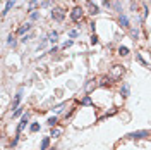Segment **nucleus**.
<instances>
[{
    "mask_svg": "<svg viewBox=\"0 0 151 150\" xmlns=\"http://www.w3.org/2000/svg\"><path fill=\"white\" fill-rule=\"evenodd\" d=\"M7 43H9V45H12V47H14V45H16V38L12 36V35H10L9 38H7Z\"/></svg>",
    "mask_w": 151,
    "mask_h": 150,
    "instance_id": "nucleus-19",
    "label": "nucleus"
},
{
    "mask_svg": "<svg viewBox=\"0 0 151 150\" xmlns=\"http://www.w3.org/2000/svg\"><path fill=\"white\" fill-rule=\"evenodd\" d=\"M119 55H129V48L127 47H120L119 48Z\"/></svg>",
    "mask_w": 151,
    "mask_h": 150,
    "instance_id": "nucleus-16",
    "label": "nucleus"
},
{
    "mask_svg": "<svg viewBox=\"0 0 151 150\" xmlns=\"http://www.w3.org/2000/svg\"><path fill=\"white\" fill-rule=\"evenodd\" d=\"M83 16H84V10L81 9V7H74L72 12H70V19H72L74 23H79V21L83 19Z\"/></svg>",
    "mask_w": 151,
    "mask_h": 150,
    "instance_id": "nucleus-2",
    "label": "nucleus"
},
{
    "mask_svg": "<svg viewBox=\"0 0 151 150\" xmlns=\"http://www.w3.org/2000/svg\"><path fill=\"white\" fill-rule=\"evenodd\" d=\"M122 76H124V66H119V64H115V66L110 69V73H108L110 81H117V79H120Z\"/></svg>",
    "mask_w": 151,
    "mask_h": 150,
    "instance_id": "nucleus-1",
    "label": "nucleus"
},
{
    "mask_svg": "<svg viewBox=\"0 0 151 150\" xmlns=\"http://www.w3.org/2000/svg\"><path fill=\"white\" fill-rule=\"evenodd\" d=\"M26 124H28V116H22V119H21V122H19V126H17V133H16L17 138H19V135L22 133V130L26 128Z\"/></svg>",
    "mask_w": 151,
    "mask_h": 150,
    "instance_id": "nucleus-3",
    "label": "nucleus"
},
{
    "mask_svg": "<svg viewBox=\"0 0 151 150\" xmlns=\"http://www.w3.org/2000/svg\"><path fill=\"white\" fill-rule=\"evenodd\" d=\"M89 10H91V12H89V14H93V16H96V14H98V5H94L93 2H89Z\"/></svg>",
    "mask_w": 151,
    "mask_h": 150,
    "instance_id": "nucleus-9",
    "label": "nucleus"
},
{
    "mask_svg": "<svg viewBox=\"0 0 151 150\" xmlns=\"http://www.w3.org/2000/svg\"><path fill=\"white\" fill-rule=\"evenodd\" d=\"M38 130H40V124H38V122L31 124V131H38Z\"/></svg>",
    "mask_w": 151,
    "mask_h": 150,
    "instance_id": "nucleus-21",
    "label": "nucleus"
},
{
    "mask_svg": "<svg viewBox=\"0 0 151 150\" xmlns=\"http://www.w3.org/2000/svg\"><path fill=\"white\" fill-rule=\"evenodd\" d=\"M72 43H74L72 40H67V42H65V43H64V45H62V47H64V48H69V47H70V45H72Z\"/></svg>",
    "mask_w": 151,
    "mask_h": 150,
    "instance_id": "nucleus-22",
    "label": "nucleus"
},
{
    "mask_svg": "<svg viewBox=\"0 0 151 150\" xmlns=\"http://www.w3.org/2000/svg\"><path fill=\"white\" fill-rule=\"evenodd\" d=\"M91 43H93V45H96V43H98V36H96V35H93V36H91Z\"/></svg>",
    "mask_w": 151,
    "mask_h": 150,
    "instance_id": "nucleus-23",
    "label": "nucleus"
},
{
    "mask_svg": "<svg viewBox=\"0 0 151 150\" xmlns=\"http://www.w3.org/2000/svg\"><path fill=\"white\" fill-rule=\"evenodd\" d=\"M29 29H31V23H24L21 28H17V35H24V33H28Z\"/></svg>",
    "mask_w": 151,
    "mask_h": 150,
    "instance_id": "nucleus-6",
    "label": "nucleus"
},
{
    "mask_svg": "<svg viewBox=\"0 0 151 150\" xmlns=\"http://www.w3.org/2000/svg\"><path fill=\"white\" fill-rule=\"evenodd\" d=\"M64 107H65V103H60V105H57V107H53V112H55V114H60L62 111H64Z\"/></svg>",
    "mask_w": 151,
    "mask_h": 150,
    "instance_id": "nucleus-15",
    "label": "nucleus"
},
{
    "mask_svg": "<svg viewBox=\"0 0 151 150\" xmlns=\"http://www.w3.org/2000/svg\"><path fill=\"white\" fill-rule=\"evenodd\" d=\"M57 121H58V119H57V117H55V116H53V117H48V126H52V128H55V126H57Z\"/></svg>",
    "mask_w": 151,
    "mask_h": 150,
    "instance_id": "nucleus-14",
    "label": "nucleus"
},
{
    "mask_svg": "<svg viewBox=\"0 0 151 150\" xmlns=\"http://www.w3.org/2000/svg\"><path fill=\"white\" fill-rule=\"evenodd\" d=\"M57 36H58V35H57L55 31H53V33H50V36H48V40H50L52 43H55V42H57Z\"/></svg>",
    "mask_w": 151,
    "mask_h": 150,
    "instance_id": "nucleus-17",
    "label": "nucleus"
},
{
    "mask_svg": "<svg viewBox=\"0 0 151 150\" xmlns=\"http://www.w3.org/2000/svg\"><path fill=\"white\" fill-rule=\"evenodd\" d=\"M21 112H22V107H17V109L12 112V117H17V116H21Z\"/></svg>",
    "mask_w": 151,
    "mask_h": 150,
    "instance_id": "nucleus-18",
    "label": "nucleus"
},
{
    "mask_svg": "<svg viewBox=\"0 0 151 150\" xmlns=\"http://www.w3.org/2000/svg\"><path fill=\"white\" fill-rule=\"evenodd\" d=\"M21 98H22V88L17 92V95H16V98H14V103H12V109H17L19 102H21Z\"/></svg>",
    "mask_w": 151,
    "mask_h": 150,
    "instance_id": "nucleus-8",
    "label": "nucleus"
},
{
    "mask_svg": "<svg viewBox=\"0 0 151 150\" xmlns=\"http://www.w3.org/2000/svg\"><path fill=\"white\" fill-rule=\"evenodd\" d=\"M52 17L57 19V21H62V19L65 17V12L62 9H55V10H52Z\"/></svg>",
    "mask_w": 151,
    "mask_h": 150,
    "instance_id": "nucleus-4",
    "label": "nucleus"
},
{
    "mask_svg": "<svg viewBox=\"0 0 151 150\" xmlns=\"http://www.w3.org/2000/svg\"><path fill=\"white\" fill-rule=\"evenodd\" d=\"M81 103H83V105H89V103H91V98H89V97H84Z\"/></svg>",
    "mask_w": 151,
    "mask_h": 150,
    "instance_id": "nucleus-20",
    "label": "nucleus"
},
{
    "mask_svg": "<svg viewBox=\"0 0 151 150\" xmlns=\"http://www.w3.org/2000/svg\"><path fill=\"white\" fill-rule=\"evenodd\" d=\"M60 135H62V130H60V128H52V135H50V136H53V138H57V136H60Z\"/></svg>",
    "mask_w": 151,
    "mask_h": 150,
    "instance_id": "nucleus-10",
    "label": "nucleus"
},
{
    "mask_svg": "<svg viewBox=\"0 0 151 150\" xmlns=\"http://www.w3.org/2000/svg\"><path fill=\"white\" fill-rule=\"evenodd\" d=\"M120 24H122L124 28H129V19H127V16H120Z\"/></svg>",
    "mask_w": 151,
    "mask_h": 150,
    "instance_id": "nucleus-12",
    "label": "nucleus"
},
{
    "mask_svg": "<svg viewBox=\"0 0 151 150\" xmlns=\"http://www.w3.org/2000/svg\"><path fill=\"white\" fill-rule=\"evenodd\" d=\"M69 35H70V36L74 38V36H77V31H76V29H72V31H70V33H69Z\"/></svg>",
    "mask_w": 151,
    "mask_h": 150,
    "instance_id": "nucleus-26",
    "label": "nucleus"
},
{
    "mask_svg": "<svg viewBox=\"0 0 151 150\" xmlns=\"http://www.w3.org/2000/svg\"><path fill=\"white\" fill-rule=\"evenodd\" d=\"M14 4H16V0H7V4H5V7H4V12H2V16H7V12H9L12 7H14Z\"/></svg>",
    "mask_w": 151,
    "mask_h": 150,
    "instance_id": "nucleus-7",
    "label": "nucleus"
},
{
    "mask_svg": "<svg viewBox=\"0 0 151 150\" xmlns=\"http://www.w3.org/2000/svg\"><path fill=\"white\" fill-rule=\"evenodd\" d=\"M122 93H124V95L129 93V86H127V84H125V86H122Z\"/></svg>",
    "mask_w": 151,
    "mask_h": 150,
    "instance_id": "nucleus-24",
    "label": "nucleus"
},
{
    "mask_svg": "<svg viewBox=\"0 0 151 150\" xmlns=\"http://www.w3.org/2000/svg\"><path fill=\"white\" fill-rule=\"evenodd\" d=\"M148 135H150L148 131H134V133H131L129 136L134 138V140H139V138H144V136H148Z\"/></svg>",
    "mask_w": 151,
    "mask_h": 150,
    "instance_id": "nucleus-5",
    "label": "nucleus"
},
{
    "mask_svg": "<svg viewBox=\"0 0 151 150\" xmlns=\"http://www.w3.org/2000/svg\"><path fill=\"white\" fill-rule=\"evenodd\" d=\"M31 19H33V21L38 19V12H31Z\"/></svg>",
    "mask_w": 151,
    "mask_h": 150,
    "instance_id": "nucleus-25",
    "label": "nucleus"
},
{
    "mask_svg": "<svg viewBox=\"0 0 151 150\" xmlns=\"http://www.w3.org/2000/svg\"><path fill=\"white\" fill-rule=\"evenodd\" d=\"M48 145H50V138H43V141H41V145H40V150H47Z\"/></svg>",
    "mask_w": 151,
    "mask_h": 150,
    "instance_id": "nucleus-11",
    "label": "nucleus"
},
{
    "mask_svg": "<svg viewBox=\"0 0 151 150\" xmlns=\"http://www.w3.org/2000/svg\"><path fill=\"white\" fill-rule=\"evenodd\" d=\"M94 86H96V79H91V81H89V83H88V86H86V92H88V93H89V92H91V90H93Z\"/></svg>",
    "mask_w": 151,
    "mask_h": 150,
    "instance_id": "nucleus-13",
    "label": "nucleus"
}]
</instances>
